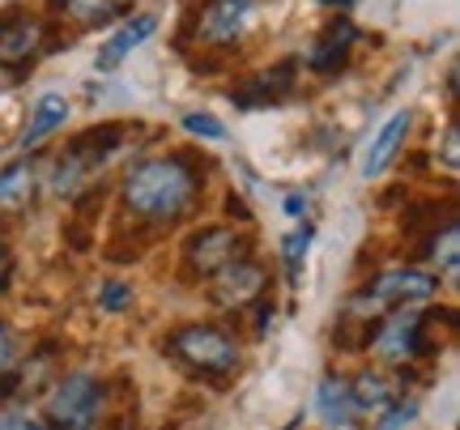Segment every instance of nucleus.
<instances>
[{
	"instance_id": "1",
	"label": "nucleus",
	"mask_w": 460,
	"mask_h": 430,
	"mask_svg": "<svg viewBox=\"0 0 460 430\" xmlns=\"http://www.w3.org/2000/svg\"><path fill=\"white\" fill-rule=\"evenodd\" d=\"M205 162L188 149H171V154H154L141 158L124 171L119 180V205L128 214L132 226L163 234L175 222L197 214L200 197H205Z\"/></svg>"
},
{
	"instance_id": "2",
	"label": "nucleus",
	"mask_w": 460,
	"mask_h": 430,
	"mask_svg": "<svg viewBox=\"0 0 460 430\" xmlns=\"http://www.w3.org/2000/svg\"><path fill=\"white\" fill-rule=\"evenodd\" d=\"M163 354L180 366L188 380L226 383L243 366V341L234 337L230 324L217 320H188L163 337Z\"/></svg>"
},
{
	"instance_id": "3",
	"label": "nucleus",
	"mask_w": 460,
	"mask_h": 430,
	"mask_svg": "<svg viewBox=\"0 0 460 430\" xmlns=\"http://www.w3.org/2000/svg\"><path fill=\"white\" fill-rule=\"evenodd\" d=\"M439 290H444V277L430 273V268L413 265V260L410 265H388V268H379V273H371L349 294L345 315H354V320H379V315L401 312V307H427Z\"/></svg>"
},
{
	"instance_id": "4",
	"label": "nucleus",
	"mask_w": 460,
	"mask_h": 430,
	"mask_svg": "<svg viewBox=\"0 0 460 430\" xmlns=\"http://www.w3.org/2000/svg\"><path fill=\"white\" fill-rule=\"evenodd\" d=\"M444 312L447 307H401V312L379 315L376 329H371V341H367V354L379 366H405L418 363V358H435L430 329Z\"/></svg>"
},
{
	"instance_id": "5",
	"label": "nucleus",
	"mask_w": 460,
	"mask_h": 430,
	"mask_svg": "<svg viewBox=\"0 0 460 430\" xmlns=\"http://www.w3.org/2000/svg\"><path fill=\"white\" fill-rule=\"evenodd\" d=\"M107 409V383L94 371H68L43 397L48 430H99Z\"/></svg>"
},
{
	"instance_id": "6",
	"label": "nucleus",
	"mask_w": 460,
	"mask_h": 430,
	"mask_svg": "<svg viewBox=\"0 0 460 430\" xmlns=\"http://www.w3.org/2000/svg\"><path fill=\"white\" fill-rule=\"evenodd\" d=\"M252 251V226H234V222H209L197 226L180 243V277L183 282H209L217 268L239 260Z\"/></svg>"
},
{
	"instance_id": "7",
	"label": "nucleus",
	"mask_w": 460,
	"mask_h": 430,
	"mask_svg": "<svg viewBox=\"0 0 460 430\" xmlns=\"http://www.w3.org/2000/svg\"><path fill=\"white\" fill-rule=\"evenodd\" d=\"M269 285H273L269 265H264V260H256V256L247 251V256L230 260L226 268H217L214 277L205 282V298H209L222 315H239V312H247L256 298L269 294Z\"/></svg>"
},
{
	"instance_id": "8",
	"label": "nucleus",
	"mask_w": 460,
	"mask_h": 430,
	"mask_svg": "<svg viewBox=\"0 0 460 430\" xmlns=\"http://www.w3.org/2000/svg\"><path fill=\"white\" fill-rule=\"evenodd\" d=\"M256 17V0H200L192 13V34L209 51H230Z\"/></svg>"
},
{
	"instance_id": "9",
	"label": "nucleus",
	"mask_w": 460,
	"mask_h": 430,
	"mask_svg": "<svg viewBox=\"0 0 460 430\" xmlns=\"http://www.w3.org/2000/svg\"><path fill=\"white\" fill-rule=\"evenodd\" d=\"M298 90V60H278L256 77H243L226 90V99L239 111H256V107H278Z\"/></svg>"
},
{
	"instance_id": "10",
	"label": "nucleus",
	"mask_w": 460,
	"mask_h": 430,
	"mask_svg": "<svg viewBox=\"0 0 460 430\" xmlns=\"http://www.w3.org/2000/svg\"><path fill=\"white\" fill-rule=\"evenodd\" d=\"M43 48H48V22L43 17L17 13V9L0 17V68L26 73Z\"/></svg>"
},
{
	"instance_id": "11",
	"label": "nucleus",
	"mask_w": 460,
	"mask_h": 430,
	"mask_svg": "<svg viewBox=\"0 0 460 430\" xmlns=\"http://www.w3.org/2000/svg\"><path fill=\"white\" fill-rule=\"evenodd\" d=\"M354 43H358V26L345 13H332L329 22H324V31L315 34L312 48H307V68H312L315 77H337V73L349 65Z\"/></svg>"
},
{
	"instance_id": "12",
	"label": "nucleus",
	"mask_w": 460,
	"mask_h": 430,
	"mask_svg": "<svg viewBox=\"0 0 460 430\" xmlns=\"http://www.w3.org/2000/svg\"><path fill=\"white\" fill-rule=\"evenodd\" d=\"M413 265L430 268L439 277H456V268H460V222L456 217L439 222L435 231L413 243Z\"/></svg>"
},
{
	"instance_id": "13",
	"label": "nucleus",
	"mask_w": 460,
	"mask_h": 430,
	"mask_svg": "<svg viewBox=\"0 0 460 430\" xmlns=\"http://www.w3.org/2000/svg\"><path fill=\"white\" fill-rule=\"evenodd\" d=\"M401 397V380H393L384 366H358L349 375V400H354V417H376L384 414L393 400Z\"/></svg>"
},
{
	"instance_id": "14",
	"label": "nucleus",
	"mask_w": 460,
	"mask_h": 430,
	"mask_svg": "<svg viewBox=\"0 0 460 430\" xmlns=\"http://www.w3.org/2000/svg\"><path fill=\"white\" fill-rule=\"evenodd\" d=\"M410 128H413V111H410V107H401V111H393V116H388V124L376 133L371 149H367V158H362V180H379V175L396 162V154H401V149H405V141H410Z\"/></svg>"
},
{
	"instance_id": "15",
	"label": "nucleus",
	"mask_w": 460,
	"mask_h": 430,
	"mask_svg": "<svg viewBox=\"0 0 460 430\" xmlns=\"http://www.w3.org/2000/svg\"><path fill=\"white\" fill-rule=\"evenodd\" d=\"M154 31H158V17H154V13H132L128 22H124V26H119V31H115L111 39H107V43L99 48V56H94V68H99V73H115V68L124 65V60H128L132 51L141 48V43H146Z\"/></svg>"
},
{
	"instance_id": "16",
	"label": "nucleus",
	"mask_w": 460,
	"mask_h": 430,
	"mask_svg": "<svg viewBox=\"0 0 460 430\" xmlns=\"http://www.w3.org/2000/svg\"><path fill=\"white\" fill-rule=\"evenodd\" d=\"M124 141H128V124L107 119V124H94V128H85V133L73 136V141H68V154L85 158V162H90L102 175V166H107L115 154L124 149Z\"/></svg>"
},
{
	"instance_id": "17",
	"label": "nucleus",
	"mask_w": 460,
	"mask_h": 430,
	"mask_svg": "<svg viewBox=\"0 0 460 430\" xmlns=\"http://www.w3.org/2000/svg\"><path fill=\"white\" fill-rule=\"evenodd\" d=\"M39 197V175H34V158L22 154L17 162H9L0 171V217L26 214Z\"/></svg>"
},
{
	"instance_id": "18",
	"label": "nucleus",
	"mask_w": 460,
	"mask_h": 430,
	"mask_svg": "<svg viewBox=\"0 0 460 430\" xmlns=\"http://www.w3.org/2000/svg\"><path fill=\"white\" fill-rule=\"evenodd\" d=\"M315 414L332 430H345L354 422V400H349V375L341 371H324L315 383Z\"/></svg>"
},
{
	"instance_id": "19",
	"label": "nucleus",
	"mask_w": 460,
	"mask_h": 430,
	"mask_svg": "<svg viewBox=\"0 0 460 430\" xmlns=\"http://www.w3.org/2000/svg\"><path fill=\"white\" fill-rule=\"evenodd\" d=\"M65 124H68V99L65 94H43V99L31 107V124H26V133L17 141L22 154H34L51 133H60Z\"/></svg>"
},
{
	"instance_id": "20",
	"label": "nucleus",
	"mask_w": 460,
	"mask_h": 430,
	"mask_svg": "<svg viewBox=\"0 0 460 430\" xmlns=\"http://www.w3.org/2000/svg\"><path fill=\"white\" fill-rule=\"evenodd\" d=\"M124 4H128V0H48L51 13L68 17V22H77V26H99L107 17L124 13Z\"/></svg>"
},
{
	"instance_id": "21",
	"label": "nucleus",
	"mask_w": 460,
	"mask_h": 430,
	"mask_svg": "<svg viewBox=\"0 0 460 430\" xmlns=\"http://www.w3.org/2000/svg\"><path fill=\"white\" fill-rule=\"evenodd\" d=\"M307 248H312V226H307V222L295 226V231L281 239V265H286V282H290V290H298V282H303V260H307Z\"/></svg>"
},
{
	"instance_id": "22",
	"label": "nucleus",
	"mask_w": 460,
	"mask_h": 430,
	"mask_svg": "<svg viewBox=\"0 0 460 430\" xmlns=\"http://www.w3.org/2000/svg\"><path fill=\"white\" fill-rule=\"evenodd\" d=\"M418 409H422V405H418V397H405V392H401V397H396L384 414L371 417V430H410L413 422H418Z\"/></svg>"
},
{
	"instance_id": "23",
	"label": "nucleus",
	"mask_w": 460,
	"mask_h": 430,
	"mask_svg": "<svg viewBox=\"0 0 460 430\" xmlns=\"http://www.w3.org/2000/svg\"><path fill=\"white\" fill-rule=\"evenodd\" d=\"M132 303H137V290H132L128 282L111 277V282H102V285H99V312L119 315V312H128Z\"/></svg>"
},
{
	"instance_id": "24",
	"label": "nucleus",
	"mask_w": 460,
	"mask_h": 430,
	"mask_svg": "<svg viewBox=\"0 0 460 430\" xmlns=\"http://www.w3.org/2000/svg\"><path fill=\"white\" fill-rule=\"evenodd\" d=\"M180 124H183V133L200 136V141H226V124H222V119H214L209 111H188Z\"/></svg>"
},
{
	"instance_id": "25",
	"label": "nucleus",
	"mask_w": 460,
	"mask_h": 430,
	"mask_svg": "<svg viewBox=\"0 0 460 430\" xmlns=\"http://www.w3.org/2000/svg\"><path fill=\"white\" fill-rule=\"evenodd\" d=\"M435 158H444L447 180H456V166H460V119H447V128H444V149H439Z\"/></svg>"
},
{
	"instance_id": "26",
	"label": "nucleus",
	"mask_w": 460,
	"mask_h": 430,
	"mask_svg": "<svg viewBox=\"0 0 460 430\" xmlns=\"http://www.w3.org/2000/svg\"><path fill=\"white\" fill-rule=\"evenodd\" d=\"M247 312H252V329H256V337H264V332L273 329V315H278V303H273V298L264 294V298H256V303H252Z\"/></svg>"
},
{
	"instance_id": "27",
	"label": "nucleus",
	"mask_w": 460,
	"mask_h": 430,
	"mask_svg": "<svg viewBox=\"0 0 460 430\" xmlns=\"http://www.w3.org/2000/svg\"><path fill=\"white\" fill-rule=\"evenodd\" d=\"M222 209H226V217L234 222V226H252V222H256V217H252V209H247V200L234 197V192H226V205H222Z\"/></svg>"
},
{
	"instance_id": "28",
	"label": "nucleus",
	"mask_w": 460,
	"mask_h": 430,
	"mask_svg": "<svg viewBox=\"0 0 460 430\" xmlns=\"http://www.w3.org/2000/svg\"><path fill=\"white\" fill-rule=\"evenodd\" d=\"M9 277H13V248H9V239L0 234V294L9 290Z\"/></svg>"
},
{
	"instance_id": "29",
	"label": "nucleus",
	"mask_w": 460,
	"mask_h": 430,
	"mask_svg": "<svg viewBox=\"0 0 460 430\" xmlns=\"http://www.w3.org/2000/svg\"><path fill=\"white\" fill-rule=\"evenodd\" d=\"M281 209H286V217H307V192H286V200H281Z\"/></svg>"
},
{
	"instance_id": "30",
	"label": "nucleus",
	"mask_w": 460,
	"mask_h": 430,
	"mask_svg": "<svg viewBox=\"0 0 460 430\" xmlns=\"http://www.w3.org/2000/svg\"><path fill=\"white\" fill-rule=\"evenodd\" d=\"M320 4H329V9H337V13H341V9H349L354 0H320Z\"/></svg>"
},
{
	"instance_id": "31",
	"label": "nucleus",
	"mask_w": 460,
	"mask_h": 430,
	"mask_svg": "<svg viewBox=\"0 0 460 430\" xmlns=\"http://www.w3.org/2000/svg\"><path fill=\"white\" fill-rule=\"evenodd\" d=\"M281 430H303V417H290V422H286Z\"/></svg>"
}]
</instances>
